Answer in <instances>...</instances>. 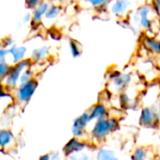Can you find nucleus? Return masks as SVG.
<instances>
[{"instance_id":"4be33fe9","label":"nucleus","mask_w":160,"mask_h":160,"mask_svg":"<svg viewBox=\"0 0 160 160\" xmlns=\"http://www.w3.org/2000/svg\"><path fill=\"white\" fill-rule=\"evenodd\" d=\"M39 3V0H25V7L27 8H35Z\"/></svg>"},{"instance_id":"6e6552de","label":"nucleus","mask_w":160,"mask_h":160,"mask_svg":"<svg viewBox=\"0 0 160 160\" xmlns=\"http://www.w3.org/2000/svg\"><path fill=\"white\" fill-rule=\"evenodd\" d=\"M88 121H90V118H89V114L88 113H84L81 117H79L74 122L73 134L75 136H80L82 133V129H83V128L85 127V125H86V123Z\"/></svg>"},{"instance_id":"5701e85b","label":"nucleus","mask_w":160,"mask_h":160,"mask_svg":"<svg viewBox=\"0 0 160 160\" xmlns=\"http://www.w3.org/2000/svg\"><path fill=\"white\" fill-rule=\"evenodd\" d=\"M153 8L157 11V13L160 15V0H153Z\"/></svg>"},{"instance_id":"0eeeda50","label":"nucleus","mask_w":160,"mask_h":160,"mask_svg":"<svg viewBox=\"0 0 160 160\" xmlns=\"http://www.w3.org/2000/svg\"><path fill=\"white\" fill-rule=\"evenodd\" d=\"M130 4V0H115L111 7V11L117 16L122 15L128 10Z\"/></svg>"},{"instance_id":"a211bd4d","label":"nucleus","mask_w":160,"mask_h":160,"mask_svg":"<svg viewBox=\"0 0 160 160\" xmlns=\"http://www.w3.org/2000/svg\"><path fill=\"white\" fill-rule=\"evenodd\" d=\"M10 67L6 60H0V76L2 79L6 78L10 70Z\"/></svg>"},{"instance_id":"aec40b11","label":"nucleus","mask_w":160,"mask_h":160,"mask_svg":"<svg viewBox=\"0 0 160 160\" xmlns=\"http://www.w3.org/2000/svg\"><path fill=\"white\" fill-rule=\"evenodd\" d=\"M145 151L143 150V149H138L137 151H136V153L134 154V156H133V160H144L145 158Z\"/></svg>"},{"instance_id":"393cba45","label":"nucleus","mask_w":160,"mask_h":160,"mask_svg":"<svg viewBox=\"0 0 160 160\" xmlns=\"http://www.w3.org/2000/svg\"><path fill=\"white\" fill-rule=\"evenodd\" d=\"M39 160H50V159H49V157H48V156H43V157H42V158H41Z\"/></svg>"},{"instance_id":"dca6fc26","label":"nucleus","mask_w":160,"mask_h":160,"mask_svg":"<svg viewBox=\"0 0 160 160\" xmlns=\"http://www.w3.org/2000/svg\"><path fill=\"white\" fill-rule=\"evenodd\" d=\"M98 160H118L113 155L112 151L109 150H101L98 153Z\"/></svg>"},{"instance_id":"f8f14e48","label":"nucleus","mask_w":160,"mask_h":160,"mask_svg":"<svg viewBox=\"0 0 160 160\" xmlns=\"http://www.w3.org/2000/svg\"><path fill=\"white\" fill-rule=\"evenodd\" d=\"M105 112H106V110H105L104 106H102V105H96L92 109V111H91V112L89 114V118H90V120L97 119V118H101L102 116H104Z\"/></svg>"},{"instance_id":"f03ea898","label":"nucleus","mask_w":160,"mask_h":160,"mask_svg":"<svg viewBox=\"0 0 160 160\" xmlns=\"http://www.w3.org/2000/svg\"><path fill=\"white\" fill-rule=\"evenodd\" d=\"M38 86V82L34 80H31L25 84L20 85L18 92H17V98L20 101L26 102L30 99V98L33 96L36 88Z\"/></svg>"},{"instance_id":"ddd939ff","label":"nucleus","mask_w":160,"mask_h":160,"mask_svg":"<svg viewBox=\"0 0 160 160\" xmlns=\"http://www.w3.org/2000/svg\"><path fill=\"white\" fill-rule=\"evenodd\" d=\"M155 119V115L153 113V112L150 109H144L142 112V123H143V125H150L153 123Z\"/></svg>"},{"instance_id":"4468645a","label":"nucleus","mask_w":160,"mask_h":160,"mask_svg":"<svg viewBox=\"0 0 160 160\" xmlns=\"http://www.w3.org/2000/svg\"><path fill=\"white\" fill-rule=\"evenodd\" d=\"M69 47H70V52H71V54L74 58H77L81 55L82 53V46L81 44L76 41V40H70V43H69Z\"/></svg>"},{"instance_id":"423d86ee","label":"nucleus","mask_w":160,"mask_h":160,"mask_svg":"<svg viewBox=\"0 0 160 160\" xmlns=\"http://www.w3.org/2000/svg\"><path fill=\"white\" fill-rule=\"evenodd\" d=\"M26 53V48L24 46H16L13 45L12 47L8 48V55L11 56V62L12 64H17L24 59Z\"/></svg>"},{"instance_id":"f257e3e1","label":"nucleus","mask_w":160,"mask_h":160,"mask_svg":"<svg viewBox=\"0 0 160 160\" xmlns=\"http://www.w3.org/2000/svg\"><path fill=\"white\" fill-rule=\"evenodd\" d=\"M31 65V60L30 59H23L21 62L15 64L13 67H11L8 76L6 77V83L7 86L9 87H14L16 86L17 82L20 81L21 74L27 69Z\"/></svg>"},{"instance_id":"2eb2a0df","label":"nucleus","mask_w":160,"mask_h":160,"mask_svg":"<svg viewBox=\"0 0 160 160\" xmlns=\"http://www.w3.org/2000/svg\"><path fill=\"white\" fill-rule=\"evenodd\" d=\"M12 141V134L9 131L3 130L0 134V143L3 147L8 144Z\"/></svg>"},{"instance_id":"6ab92c4d","label":"nucleus","mask_w":160,"mask_h":160,"mask_svg":"<svg viewBox=\"0 0 160 160\" xmlns=\"http://www.w3.org/2000/svg\"><path fill=\"white\" fill-rule=\"evenodd\" d=\"M32 80V71L29 70L28 68L25 69L22 74H21V77H20V85H22V84H25L27 83L28 82H30Z\"/></svg>"},{"instance_id":"1a4fd4ad","label":"nucleus","mask_w":160,"mask_h":160,"mask_svg":"<svg viewBox=\"0 0 160 160\" xmlns=\"http://www.w3.org/2000/svg\"><path fill=\"white\" fill-rule=\"evenodd\" d=\"M48 54H49V48L47 46H42V47L35 49L32 52L31 59L36 62H39V61L44 60Z\"/></svg>"},{"instance_id":"39448f33","label":"nucleus","mask_w":160,"mask_h":160,"mask_svg":"<svg viewBox=\"0 0 160 160\" xmlns=\"http://www.w3.org/2000/svg\"><path fill=\"white\" fill-rule=\"evenodd\" d=\"M50 8V6L48 4V2L46 1H41L35 8H34V12L32 14V24H38L40 22L41 19L43 16L46 15L48 9Z\"/></svg>"},{"instance_id":"412c9836","label":"nucleus","mask_w":160,"mask_h":160,"mask_svg":"<svg viewBox=\"0 0 160 160\" xmlns=\"http://www.w3.org/2000/svg\"><path fill=\"white\" fill-rule=\"evenodd\" d=\"M87 3H89L91 6L93 7H101L103 5H105L109 0H85Z\"/></svg>"},{"instance_id":"b1692460","label":"nucleus","mask_w":160,"mask_h":160,"mask_svg":"<svg viewBox=\"0 0 160 160\" xmlns=\"http://www.w3.org/2000/svg\"><path fill=\"white\" fill-rule=\"evenodd\" d=\"M31 21H32V15H31L30 13H26V14L22 17V23L24 24V23H27V22H31Z\"/></svg>"},{"instance_id":"a878e982","label":"nucleus","mask_w":160,"mask_h":160,"mask_svg":"<svg viewBox=\"0 0 160 160\" xmlns=\"http://www.w3.org/2000/svg\"><path fill=\"white\" fill-rule=\"evenodd\" d=\"M70 160H78V159H77L76 158H71V159H70Z\"/></svg>"},{"instance_id":"9b49d317","label":"nucleus","mask_w":160,"mask_h":160,"mask_svg":"<svg viewBox=\"0 0 160 160\" xmlns=\"http://www.w3.org/2000/svg\"><path fill=\"white\" fill-rule=\"evenodd\" d=\"M84 147V145L82 143H81L80 142H78L77 140H71L67 145L66 147L64 148V151L67 155H69L73 152H77V151H80L82 150V148Z\"/></svg>"},{"instance_id":"20e7f679","label":"nucleus","mask_w":160,"mask_h":160,"mask_svg":"<svg viewBox=\"0 0 160 160\" xmlns=\"http://www.w3.org/2000/svg\"><path fill=\"white\" fill-rule=\"evenodd\" d=\"M152 11V7L148 5H144L141 7L136 15H135V20L140 22L141 26L144 29H149L151 26V20L149 18V14Z\"/></svg>"},{"instance_id":"9d476101","label":"nucleus","mask_w":160,"mask_h":160,"mask_svg":"<svg viewBox=\"0 0 160 160\" xmlns=\"http://www.w3.org/2000/svg\"><path fill=\"white\" fill-rule=\"evenodd\" d=\"M143 45L145 46V48H147L149 51L154 52L155 53H160V41L157 40L155 38H151L146 37L143 39Z\"/></svg>"},{"instance_id":"f3484780","label":"nucleus","mask_w":160,"mask_h":160,"mask_svg":"<svg viewBox=\"0 0 160 160\" xmlns=\"http://www.w3.org/2000/svg\"><path fill=\"white\" fill-rule=\"evenodd\" d=\"M60 12V8L58 7H55V6H52L50 7V8L48 9L46 15H45V18L47 20H52V19H55L58 14Z\"/></svg>"},{"instance_id":"7ed1b4c3","label":"nucleus","mask_w":160,"mask_h":160,"mask_svg":"<svg viewBox=\"0 0 160 160\" xmlns=\"http://www.w3.org/2000/svg\"><path fill=\"white\" fill-rule=\"evenodd\" d=\"M114 127H117L116 121H114V120H111V121L101 120L95 126V128L93 130V134L96 138L101 139V138L105 137L110 132V130L113 129Z\"/></svg>"}]
</instances>
